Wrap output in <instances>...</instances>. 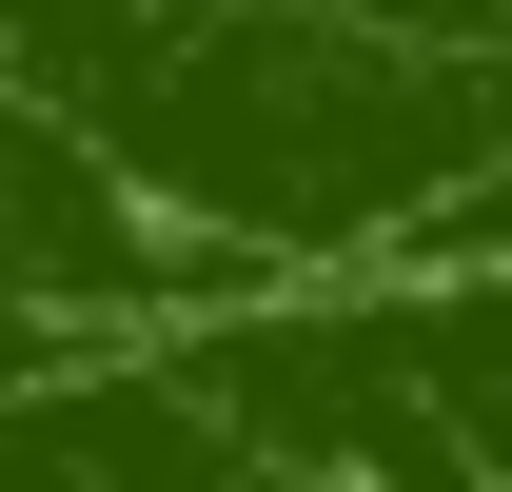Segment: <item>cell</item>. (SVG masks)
<instances>
[{
	"mask_svg": "<svg viewBox=\"0 0 512 492\" xmlns=\"http://www.w3.org/2000/svg\"><path fill=\"white\" fill-rule=\"evenodd\" d=\"M197 276H237V237H178V217H158V197L40 99V79H0V315L60 335V315L197 296Z\"/></svg>",
	"mask_w": 512,
	"mask_h": 492,
	"instance_id": "obj_1",
	"label": "cell"
},
{
	"mask_svg": "<svg viewBox=\"0 0 512 492\" xmlns=\"http://www.w3.org/2000/svg\"><path fill=\"white\" fill-rule=\"evenodd\" d=\"M414 237H512V178H473V197H434Z\"/></svg>",
	"mask_w": 512,
	"mask_h": 492,
	"instance_id": "obj_2",
	"label": "cell"
},
{
	"mask_svg": "<svg viewBox=\"0 0 512 492\" xmlns=\"http://www.w3.org/2000/svg\"><path fill=\"white\" fill-rule=\"evenodd\" d=\"M40 355H60V335H40V315H0V374H40Z\"/></svg>",
	"mask_w": 512,
	"mask_h": 492,
	"instance_id": "obj_3",
	"label": "cell"
}]
</instances>
